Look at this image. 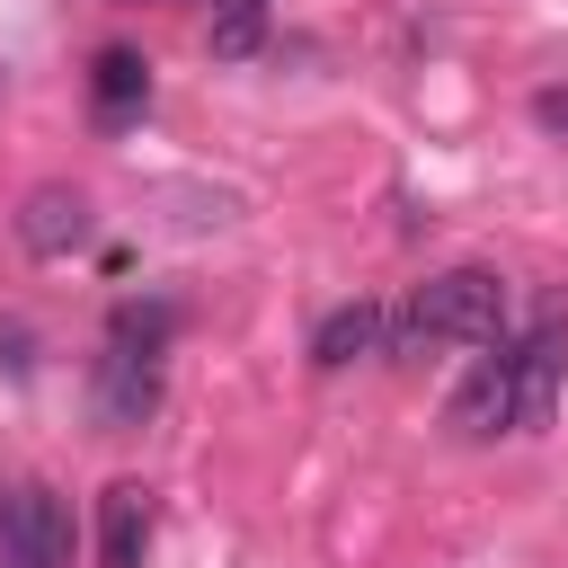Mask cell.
Instances as JSON below:
<instances>
[{"label": "cell", "mask_w": 568, "mask_h": 568, "mask_svg": "<svg viewBox=\"0 0 568 568\" xmlns=\"http://www.w3.org/2000/svg\"><path fill=\"white\" fill-rule=\"evenodd\" d=\"M497 328H506V284H497L488 266H444V275H426V284L408 293V311L390 320V355H399V364H426V355H444V346H497Z\"/></svg>", "instance_id": "cell-1"}, {"label": "cell", "mask_w": 568, "mask_h": 568, "mask_svg": "<svg viewBox=\"0 0 568 568\" xmlns=\"http://www.w3.org/2000/svg\"><path fill=\"white\" fill-rule=\"evenodd\" d=\"M0 568H71V506L44 479L0 488Z\"/></svg>", "instance_id": "cell-2"}, {"label": "cell", "mask_w": 568, "mask_h": 568, "mask_svg": "<svg viewBox=\"0 0 568 568\" xmlns=\"http://www.w3.org/2000/svg\"><path fill=\"white\" fill-rule=\"evenodd\" d=\"M89 408H98L106 435H133V426L160 408V355L106 337V355H98V373H89Z\"/></svg>", "instance_id": "cell-3"}, {"label": "cell", "mask_w": 568, "mask_h": 568, "mask_svg": "<svg viewBox=\"0 0 568 568\" xmlns=\"http://www.w3.org/2000/svg\"><path fill=\"white\" fill-rule=\"evenodd\" d=\"M444 426H453L462 444H488V435H515V426H524V399H515V355H506V346L470 364V382L453 390Z\"/></svg>", "instance_id": "cell-4"}, {"label": "cell", "mask_w": 568, "mask_h": 568, "mask_svg": "<svg viewBox=\"0 0 568 568\" xmlns=\"http://www.w3.org/2000/svg\"><path fill=\"white\" fill-rule=\"evenodd\" d=\"M89 231H98V222H89V195H80V186H62V178H44V186L18 204V240H27L36 257H71Z\"/></svg>", "instance_id": "cell-5"}, {"label": "cell", "mask_w": 568, "mask_h": 568, "mask_svg": "<svg viewBox=\"0 0 568 568\" xmlns=\"http://www.w3.org/2000/svg\"><path fill=\"white\" fill-rule=\"evenodd\" d=\"M142 550H151V488L115 479L98 497V568H142Z\"/></svg>", "instance_id": "cell-6"}, {"label": "cell", "mask_w": 568, "mask_h": 568, "mask_svg": "<svg viewBox=\"0 0 568 568\" xmlns=\"http://www.w3.org/2000/svg\"><path fill=\"white\" fill-rule=\"evenodd\" d=\"M382 346V302H337L320 328H311V364L320 373H346L355 355H373Z\"/></svg>", "instance_id": "cell-7"}, {"label": "cell", "mask_w": 568, "mask_h": 568, "mask_svg": "<svg viewBox=\"0 0 568 568\" xmlns=\"http://www.w3.org/2000/svg\"><path fill=\"white\" fill-rule=\"evenodd\" d=\"M89 98H98V115L115 124V115H133L142 98H151V62L133 53V44H98L89 53Z\"/></svg>", "instance_id": "cell-8"}, {"label": "cell", "mask_w": 568, "mask_h": 568, "mask_svg": "<svg viewBox=\"0 0 568 568\" xmlns=\"http://www.w3.org/2000/svg\"><path fill=\"white\" fill-rule=\"evenodd\" d=\"M515 355V399H524V426H541L550 417V390H559V328H532L524 346H506Z\"/></svg>", "instance_id": "cell-9"}, {"label": "cell", "mask_w": 568, "mask_h": 568, "mask_svg": "<svg viewBox=\"0 0 568 568\" xmlns=\"http://www.w3.org/2000/svg\"><path fill=\"white\" fill-rule=\"evenodd\" d=\"M204 53H213V62H248V53H266V0H213V18H204Z\"/></svg>", "instance_id": "cell-10"}, {"label": "cell", "mask_w": 568, "mask_h": 568, "mask_svg": "<svg viewBox=\"0 0 568 568\" xmlns=\"http://www.w3.org/2000/svg\"><path fill=\"white\" fill-rule=\"evenodd\" d=\"M115 346L160 355V346H169V311H160V302H124V311H115Z\"/></svg>", "instance_id": "cell-11"}, {"label": "cell", "mask_w": 568, "mask_h": 568, "mask_svg": "<svg viewBox=\"0 0 568 568\" xmlns=\"http://www.w3.org/2000/svg\"><path fill=\"white\" fill-rule=\"evenodd\" d=\"M532 115H541L550 133H568V89H541V98H532Z\"/></svg>", "instance_id": "cell-12"}, {"label": "cell", "mask_w": 568, "mask_h": 568, "mask_svg": "<svg viewBox=\"0 0 568 568\" xmlns=\"http://www.w3.org/2000/svg\"><path fill=\"white\" fill-rule=\"evenodd\" d=\"M115 9H169V0H115Z\"/></svg>", "instance_id": "cell-13"}]
</instances>
